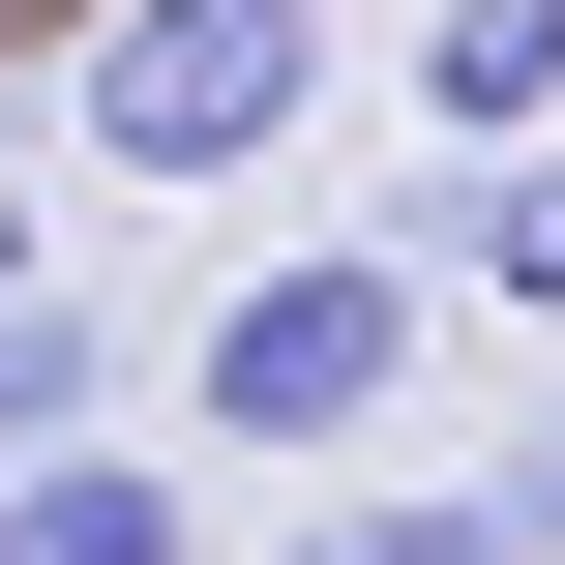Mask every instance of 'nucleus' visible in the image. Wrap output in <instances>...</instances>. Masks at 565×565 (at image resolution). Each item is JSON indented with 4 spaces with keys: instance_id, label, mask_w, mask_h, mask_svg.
<instances>
[{
    "instance_id": "nucleus-1",
    "label": "nucleus",
    "mask_w": 565,
    "mask_h": 565,
    "mask_svg": "<svg viewBox=\"0 0 565 565\" xmlns=\"http://www.w3.org/2000/svg\"><path fill=\"white\" fill-rule=\"evenodd\" d=\"M417 328H447V298H417V238H268V268L179 328V417H209V447H268V477H298V447H387Z\"/></svg>"
},
{
    "instance_id": "nucleus-2",
    "label": "nucleus",
    "mask_w": 565,
    "mask_h": 565,
    "mask_svg": "<svg viewBox=\"0 0 565 565\" xmlns=\"http://www.w3.org/2000/svg\"><path fill=\"white\" fill-rule=\"evenodd\" d=\"M298 89H328V0H89V60H60L89 179H268Z\"/></svg>"
},
{
    "instance_id": "nucleus-3",
    "label": "nucleus",
    "mask_w": 565,
    "mask_h": 565,
    "mask_svg": "<svg viewBox=\"0 0 565 565\" xmlns=\"http://www.w3.org/2000/svg\"><path fill=\"white\" fill-rule=\"evenodd\" d=\"M417 298H507V328H565V149H447V209H417Z\"/></svg>"
},
{
    "instance_id": "nucleus-4",
    "label": "nucleus",
    "mask_w": 565,
    "mask_h": 565,
    "mask_svg": "<svg viewBox=\"0 0 565 565\" xmlns=\"http://www.w3.org/2000/svg\"><path fill=\"white\" fill-rule=\"evenodd\" d=\"M417 119L447 149H565V0H417Z\"/></svg>"
},
{
    "instance_id": "nucleus-5",
    "label": "nucleus",
    "mask_w": 565,
    "mask_h": 565,
    "mask_svg": "<svg viewBox=\"0 0 565 565\" xmlns=\"http://www.w3.org/2000/svg\"><path fill=\"white\" fill-rule=\"evenodd\" d=\"M0 565H179V477L149 447H30L0 477Z\"/></svg>"
},
{
    "instance_id": "nucleus-6",
    "label": "nucleus",
    "mask_w": 565,
    "mask_h": 565,
    "mask_svg": "<svg viewBox=\"0 0 565 565\" xmlns=\"http://www.w3.org/2000/svg\"><path fill=\"white\" fill-rule=\"evenodd\" d=\"M298 565H536V536H507V477H328Z\"/></svg>"
},
{
    "instance_id": "nucleus-7",
    "label": "nucleus",
    "mask_w": 565,
    "mask_h": 565,
    "mask_svg": "<svg viewBox=\"0 0 565 565\" xmlns=\"http://www.w3.org/2000/svg\"><path fill=\"white\" fill-rule=\"evenodd\" d=\"M30 447H89V298H60V268L0 298V477H30Z\"/></svg>"
},
{
    "instance_id": "nucleus-8",
    "label": "nucleus",
    "mask_w": 565,
    "mask_h": 565,
    "mask_svg": "<svg viewBox=\"0 0 565 565\" xmlns=\"http://www.w3.org/2000/svg\"><path fill=\"white\" fill-rule=\"evenodd\" d=\"M507 536H536V565H565V387H536V447H507Z\"/></svg>"
},
{
    "instance_id": "nucleus-9",
    "label": "nucleus",
    "mask_w": 565,
    "mask_h": 565,
    "mask_svg": "<svg viewBox=\"0 0 565 565\" xmlns=\"http://www.w3.org/2000/svg\"><path fill=\"white\" fill-rule=\"evenodd\" d=\"M0 298H30V209H0Z\"/></svg>"
}]
</instances>
